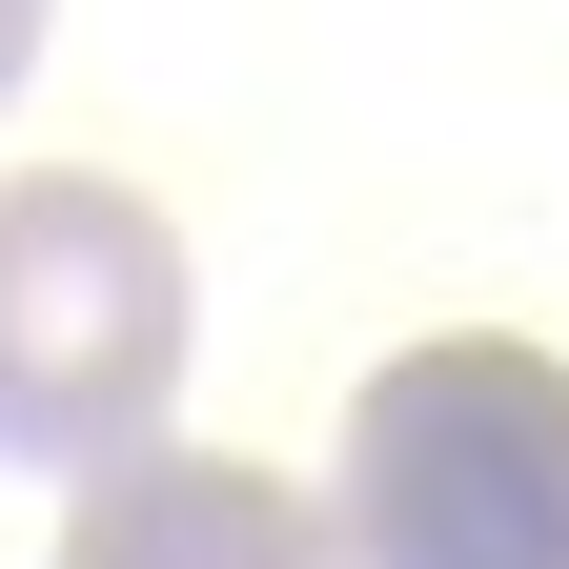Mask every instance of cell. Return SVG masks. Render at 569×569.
<instances>
[{"instance_id": "6da1fadb", "label": "cell", "mask_w": 569, "mask_h": 569, "mask_svg": "<svg viewBox=\"0 0 569 569\" xmlns=\"http://www.w3.org/2000/svg\"><path fill=\"white\" fill-rule=\"evenodd\" d=\"M183 224L142 183L102 163H21L0 183V468H61V488H102L142 448H183Z\"/></svg>"}, {"instance_id": "7a4b0ae2", "label": "cell", "mask_w": 569, "mask_h": 569, "mask_svg": "<svg viewBox=\"0 0 569 569\" xmlns=\"http://www.w3.org/2000/svg\"><path fill=\"white\" fill-rule=\"evenodd\" d=\"M326 509H346V569H569V367L509 326L387 346Z\"/></svg>"}, {"instance_id": "3957f363", "label": "cell", "mask_w": 569, "mask_h": 569, "mask_svg": "<svg viewBox=\"0 0 569 569\" xmlns=\"http://www.w3.org/2000/svg\"><path fill=\"white\" fill-rule=\"evenodd\" d=\"M61 569H346V509H306L244 448H142L61 509Z\"/></svg>"}, {"instance_id": "277c9868", "label": "cell", "mask_w": 569, "mask_h": 569, "mask_svg": "<svg viewBox=\"0 0 569 569\" xmlns=\"http://www.w3.org/2000/svg\"><path fill=\"white\" fill-rule=\"evenodd\" d=\"M21 61H41V0H0V102H21Z\"/></svg>"}]
</instances>
